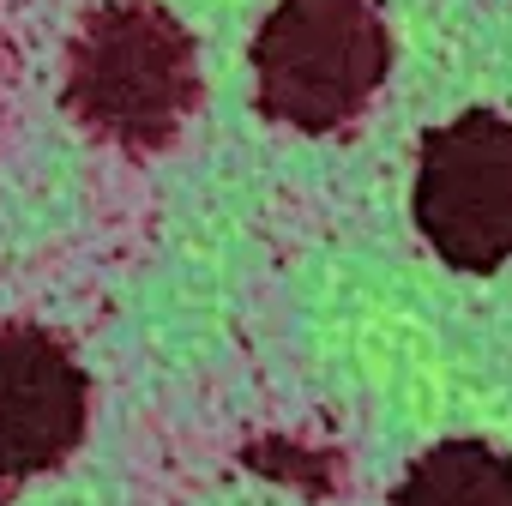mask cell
<instances>
[{
	"instance_id": "cell-1",
	"label": "cell",
	"mask_w": 512,
	"mask_h": 506,
	"mask_svg": "<svg viewBox=\"0 0 512 506\" xmlns=\"http://www.w3.org/2000/svg\"><path fill=\"white\" fill-rule=\"evenodd\" d=\"M199 103V49L157 0H103L67 55V109L109 145L157 151Z\"/></svg>"
},
{
	"instance_id": "cell-2",
	"label": "cell",
	"mask_w": 512,
	"mask_h": 506,
	"mask_svg": "<svg viewBox=\"0 0 512 506\" xmlns=\"http://www.w3.org/2000/svg\"><path fill=\"white\" fill-rule=\"evenodd\" d=\"M392 37L374 0H278L253 37L260 109L296 133H332L386 85Z\"/></svg>"
},
{
	"instance_id": "cell-3",
	"label": "cell",
	"mask_w": 512,
	"mask_h": 506,
	"mask_svg": "<svg viewBox=\"0 0 512 506\" xmlns=\"http://www.w3.org/2000/svg\"><path fill=\"white\" fill-rule=\"evenodd\" d=\"M416 229L458 272H494L512 260V121L470 109L422 139Z\"/></svg>"
},
{
	"instance_id": "cell-4",
	"label": "cell",
	"mask_w": 512,
	"mask_h": 506,
	"mask_svg": "<svg viewBox=\"0 0 512 506\" xmlns=\"http://www.w3.org/2000/svg\"><path fill=\"white\" fill-rule=\"evenodd\" d=\"M91 422L79 356L43 326H0V476H37L73 458Z\"/></svg>"
},
{
	"instance_id": "cell-5",
	"label": "cell",
	"mask_w": 512,
	"mask_h": 506,
	"mask_svg": "<svg viewBox=\"0 0 512 506\" xmlns=\"http://www.w3.org/2000/svg\"><path fill=\"white\" fill-rule=\"evenodd\" d=\"M392 506H512V458L488 440H446V446H428Z\"/></svg>"
}]
</instances>
